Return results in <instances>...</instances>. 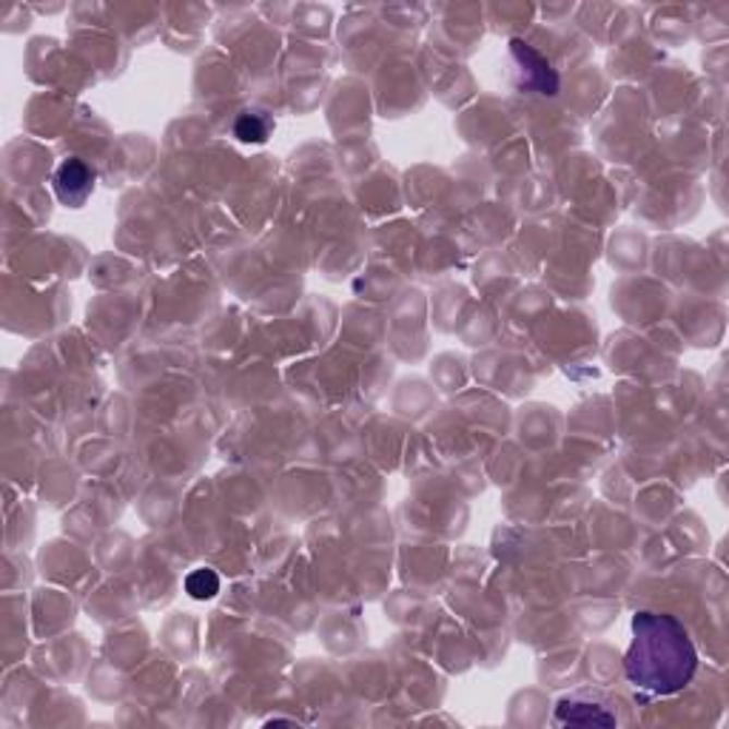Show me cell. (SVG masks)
Listing matches in <instances>:
<instances>
[{
	"instance_id": "cell-6",
	"label": "cell",
	"mask_w": 729,
	"mask_h": 729,
	"mask_svg": "<svg viewBox=\"0 0 729 729\" xmlns=\"http://www.w3.org/2000/svg\"><path fill=\"white\" fill-rule=\"evenodd\" d=\"M185 593L192 598H199V602H203V598H214L220 593V575L208 568L194 570V573H189V579H185Z\"/></svg>"
},
{
	"instance_id": "cell-5",
	"label": "cell",
	"mask_w": 729,
	"mask_h": 729,
	"mask_svg": "<svg viewBox=\"0 0 729 729\" xmlns=\"http://www.w3.org/2000/svg\"><path fill=\"white\" fill-rule=\"evenodd\" d=\"M271 129H274L271 118L259 114V111H245V114H240L234 123V134L243 143H266Z\"/></svg>"
},
{
	"instance_id": "cell-2",
	"label": "cell",
	"mask_w": 729,
	"mask_h": 729,
	"mask_svg": "<svg viewBox=\"0 0 729 729\" xmlns=\"http://www.w3.org/2000/svg\"><path fill=\"white\" fill-rule=\"evenodd\" d=\"M52 185L63 206L81 208L83 203L89 199V194L95 192V171H92L83 160H77V157H69V160L60 162L58 171H54Z\"/></svg>"
},
{
	"instance_id": "cell-4",
	"label": "cell",
	"mask_w": 729,
	"mask_h": 729,
	"mask_svg": "<svg viewBox=\"0 0 729 729\" xmlns=\"http://www.w3.org/2000/svg\"><path fill=\"white\" fill-rule=\"evenodd\" d=\"M556 721L559 724H596V727H612L616 715L596 698L587 695H570L561 698L556 707Z\"/></svg>"
},
{
	"instance_id": "cell-1",
	"label": "cell",
	"mask_w": 729,
	"mask_h": 729,
	"mask_svg": "<svg viewBox=\"0 0 729 729\" xmlns=\"http://www.w3.org/2000/svg\"><path fill=\"white\" fill-rule=\"evenodd\" d=\"M698 670V653L687 627L667 612H635L633 641L624 656L627 681L644 695L681 693Z\"/></svg>"
},
{
	"instance_id": "cell-3",
	"label": "cell",
	"mask_w": 729,
	"mask_h": 729,
	"mask_svg": "<svg viewBox=\"0 0 729 729\" xmlns=\"http://www.w3.org/2000/svg\"><path fill=\"white\" fill-rule=\"evenodd\" d=\"M510 52H513L519 69H522L524 86L536 89L538 95H556V92H559V74L552 72V66L547 63L545 54L536 52L531 44H524L519 37L510 40Z\"/></svg>"
}]
</instances>
